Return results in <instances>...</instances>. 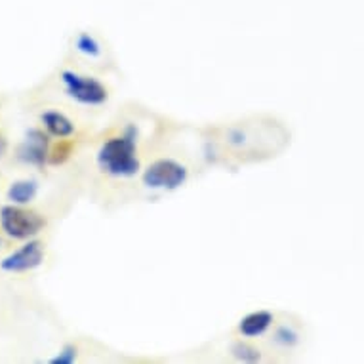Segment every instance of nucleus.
Masks as SVG:
<instances>
[{
    "mask_svg": "<svg viewBox=\"0 0 364 364\" xmlns=\"http://www.w3.org/2000/svg\"><path fill=\"white\" fill-rule=\"evenodd\" d=\"M75 52H78L92 63H105L107 67L113 65V58L109 54V50L92 33H78L75 38Z\"/></svg>",
    "mask_w": 364,
    "mask_h": 364,
    "instance_id": "8",
    "label": "nucleus"
},
{
    "mask_svg": "<svg viewBox=\"0 0 364 364\" xmlns=\"http://www.w3.org/2000/svg\"><path fill=\"white\" fill-rule=\"evenodd\" d=\"M44 262V248L41 240H29L18 250H14L10 256H6L0 262V269L6 273H25L33 271Z\"/></svg>",
    "mask_w": 364,
    "mask_h": 364,
    "instance_id": "5",
    "label": "nucleus"
},
{
    "mask_svg": "<svg viewBox=\"0 0 364 364\" xmlns=\"http://www.w3.org/2000/svg\"><path fill=\"white\" fill-rule=\"evenodd\" d=\"M189 179V166L172 155L156 156L141 170V186L149 191L170 193L186 186Z\"/></svg>",
    "mask_w": 364,
    "mask_h": 364,
    "instance_id": "3",
    "label": "nucleus"
},
{
    "mask_svg": "<svg viewBox=\"0 0 364 364\" xmlns=\"http://www.w3.org/2000/svg\"><path fill=\"white\" fill-rule=\"evenodd\" d=\"M36 195H38V183L35 179H18L8 187L6 193L8 200L12 204H19V206L33 203Z\"/></svg>",
    "mask_w": 364,
    "mask_h": 364,
    "instance_id": "10",
    "label": "nucleus"
},
{
    "mask_svg": "<svg viewBox=\"0 0 364 364\" xmlns=\"http://www.w3.org/2000/svg\"><path fill=\"white\" fill-rule=\"evenodd\" d=\"M273 338H275L277 346L284 347V349H292L301 341V330L294 324H279L273 330Z\"/></svg>",
    "mask_w": 364,
    "mask_h": 364,
    "instance_id": "11",
    "label": "nucleus"
},
{
    "mask_svg": "<svg viewBox=\"0 0 364 364\" xmlns=\"http://www.w3.org/2000/svg\"><path fill=\"white\" fill-rule=\"evenodd\" d=\"M275 326V313L267 309L252 311L240 318L239 334L242 340H257Z\"/></svg>",
    "mask_w": 364,
    "mask_h": 364,
    "instance_id": "7",
    "label": "nucleus"
},
{
    "mask_svg": "<svg viewBox=\"0 0 364 364\" xmlns=\"http://www.w3.org/2000/svg\"><path fill=\"white\" fill-rule=\"evenodd\" d=\"M75 358H77V347L75 346H65L60 351V355H55L50 363L52 364H71L75 363Z\"/></svg>",
    "mask_w": 364,
    "mask_h": 364,
    "instance_id": "14",
    "label": "nucleus"
},
{
    "mask_svg": "<svg viewBox=\"0 0 364 364\" xmlns=\"http://www.w3.org/2000/svg\"><path fill=\"white\" fill-rule=\"evenodd\" d=\"M73 144L71 141H60V145H55V149L52 151V155H50L48 161L52 164H61V162H65L71 155Z\"/></svg>",
    "mask_w": 364,
    "mask_h": 364,
    "instance_id": "13",
    "label": "nucleus"
},
{
    "mask_svg": "<svg viewBox=\"0 0 364 364\" xmlns=\"http://www.w3.org/2000/svg\"><path fill=\"white\" fill-rule=\"evenodd\" d=\"M231 351H233L240 360H248V363H256V360H259V357H262V355H259V349L250 346V343L246 340H242V338H240L239 341H235V346Z\"/></svg>",
    "mask_w": 364,
    "mask_h": 364,
    "instance_id": "12",
    "label": "nucleus"
},
{
    "mask_svg": "<svg viewBox=\"0 0 364 364\" xmlns=\"http://www.w3.org/2000/svg\"><path fill=\"white\" fill-rule=\"evenodd\" d=\"M44 225H46V221L41 214L23 208L19 204H8V206L0 208V227L10 239H33L41 233Z\"/></svg>",
    "mask_w": 364,
    "mask_h": 364,
    "instance_id": "4",
    "label": "nucleus"
},
{
    "mask_svg": "<svg viewBox=\"0 0 364 364\" xmlns=\"http://www.w3.org/2000/svg\"><path fill=\"white\" fill-rule=\"evenodd\" d=\"M41 122L46 128V134L58 139H67L75 134V122L61 111H44Z\"/></svg>",
    "mask_w": 364,
    "mask_h": 364,
    "instance_id": "9",
    "label": "nucleus"
},
{
    "mask_svg": "<svg viewBox=\"0 0 364 364\" xmlns=\"http://www.w3.org/2000/svg\"><path fill=\"white\" fill-rule=\"evenodd\" d=\"M60 82L65 90V96L86 109L107 107L111 102V88L92 75L63 69L60 73Z\"/></svg>",
    "mask_w": 364,
    "mask_h": 364,
    "instance_id": "2",
    "label": "nucleus"
},
{
    "mask_svg": "<svg viewBox=\"0 0 364 364\" xmlns=\"http://www.w3.org/2000/svg\"><path fill=\"white\" fill-rule=\"evenodd\" d=\"M50 136L44 134L38 128H31L25 136L23 144L19 145L18 149V159L25 164H31V166H44L46 161L50 159L48 145H50Z\"/></svg>",
    "mask_w": 364,
    "mask_h": 364,
    "instance_id": "6",
    "label": "nucleus"
},
{
    "mask_svg": "<svg viewBox=\"0 0 364 364\" xmlns=\"http://www.w3.org/2000/svg\"><path fill=\"white\" fill-rule=\"evenodd\" d=\"M6 147H8L6 139H4V136H0V156L6 153Z\"/></svg>",
    "mask_w": 364,
    "mask_h": 364,
    "instance_id": "15",
    "label": "nucleus"
},
{
    "mask_svg": "<svg viewBox=\"0 0 364 364\" xmlns=\"http://www.w3.org/2000/svg\"><path fill=\"white\" fill-rule=\"evenodd\" d=\"M97 170L111 181H130L141 173L138 124L126 122L102 139L96 149Z\"/></svg>",
    "mask_w": 364,
    "mask_h": 364,
    "instance_id": "1",
    "label": "nucleus"
}]
</instances>
